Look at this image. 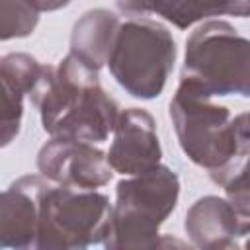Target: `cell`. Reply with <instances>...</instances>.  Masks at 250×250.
<instances>
[{"mask_svg":"<svg viewBox=\"0 0 250 250\" xmlns=\"http://www.w3.org/2000/svg\"><path fill=\"white\" fill-rule=\"evenodd\" d=\"M160 158L162 146L156 135L154 117L143 107H129L121 111L107 150L111 170L133 178L160 166Z\"/></svg>","mask_w":250,"mask_h":250,"instance_id":"obj_8","label":"cell"},{"mask_svg":"<svg viewBox=\"0 0 250 250\" xmlns=\"http://www.w3.org/2000/svg\"><path fill=\"white\" fill-rule=\"evenodd\" d=\"M39 23V12L25 0L0 2V39H20L33 33Z\"/></svg>","mask_w":250,"mask_h":250,"instance_id":"obj_15","label":"cell"},{"mask_svg":"<svg viewBox=\"0 0 250 250\" xmlns=\"http://www.w3.org/2000/svg\"><path fill=\"white\" fill-rule=\"evenodd\" d=\"M184 230L195 250H227L238 236V219L227 197L203 195L188 209Z\"/></svg>","mask_w":250,"mask_h":250,"instance_id":"obj_11","label":"cell"},{"mask_svg":"<svg viewBox=\"0 0 250 250\" xmlns=\"http://www.w3.org/2000/svg\"><path fill=\"white\" fill-rule=\"evenodd\" d=\"M176 55V41L168 27L143 14H131L119 25L107 68L129 96L154 100L166 86Z\"/></svg>","mask_w":250,"mask_h":250,"instance_id":"obj_3","label":"cell"},{"mask_svg":"<svg viewBox=\"0 0 250 250\" xmlns=\"http://www.w3.org/2000/svg\"><path fill=\"white\" fill-rule=\"evenodd\" d=\"M242 250H250V238L244 242V248H242Z\"/></svg>","mask_w":250,"mask_h":250,"instance_id":"obj_18","label":"cell"},{"mask_svg":"<svg viewBox=\"0 0 250 250\" xmlns=\"http://www.w3.org/2000/svg\"><path fill=\"white\" fill-rule=\"evenodd\" d=\"M117 8L125 14H156L166 21H172L180 29H188L197 21L213 16H238L250 18V2H117Z\"/></svg>","mask_w":250,"mask_h":250,"instance_id":"obj_13","label":"cell"},{"mask_svg":"<svg viewBox=\"0 0 250 250\" xmlns=\"http://www.w3.org/2000/svg\"><path fill=\"white\" fill-rule=\"evenodd\" d=\"M232 125H234L238 145L240 146H250V111L232 117Z\"/></svg>","mask_w":250,"mask_h":250,"instance_id":"obj_16","label":"cell"},{"mask_svg":"<svg viewBox=\"0 0 250 250\" xmlns=\"http://www.w3.org/2000/svg\"><path fill=\"white\" fill-rule=\"evenodd\" d=\"M227 250H240V248H238L236 244H232V246H230V248H227Z\"/></svg>","mask_w":250,"mask_h":250,"instance_id":"obj_19","label":"cell"},{"mask_svg":"<svg viewBox=\"0 0 250 250\" xmlns=\"http://www.w3.org/2000/svg\"><path fill=\"white\" fill-rule=\"evenodd\" d=\"M45 64L27 53H8L0 59L2 84V146H8L20 133L23 96L37 88Z\"/></svg>","mask_w":250,"mask_h":250,"instance_id":"obj_10","label":"cell"},{"mask_svg":"<svg viewBox=\"0 0 250 250\" xmlns=\"http://www.w3.org/2000/svg\"><path fill=\"white\" fill-rule=\"evenodd\" d=\"M29 98L51 139L104 143L121 115L117 102L102 88L100 72L90 70L70 53L57 66L45 64Z\"/></svg>","mask_w":250,"mask_h":250,"instance_id":"obj_1","label":"cell"},{"mask_svg":"<svg viewBox=\"0 0 250 250\" xmlns=\"http://www.w3.org/2000/svg\"><path fill=\"white\" fill-rule=\"evenodd\" d=\"M203 98H250V39L225 20H207L186 39L180 84Z\"/></svg>","mask_w":250,"mask_h":250,"instance_id":"obj_2","label":"cell"},{"mask_svg":"<svg viewBox=\"0 0 250 250\" xmlns=\"http://www.w3.org/2000/svg\"><path fill=\"white\" fill-rule=\"evenodd\" d=\"M43 176H21L0 197V246L4 250H27L39 223L41 195L47 188Z\"/></svg>","mask_w":250,"mask_h":250,"instance_id":"obj_9","label":"cell"},{"mask_svg":"<svg viewBox=\"0 0 250 250\" xmlns=\"http://www.w3.org/2000/svg\"><path fill=\"white\" fill-rule=\"evenodd\" d=\"M168 113L184 154L205 168L211 178L236 158L240 145L227 105L213 104L209 98L178 86Z\"/></svg>","mask_w":250,"mask_h":250,"instance_id":"obj_5","label":"cell"},{"mask_svg":"<svg viewBox=\"0 0 250 250\" xmlns=\"http://www.w3.org/2000/svg\"><path fill=\"white\" fill-rule=\"evenodd\" d=\"M39 174L59 186L82 191H96L109 184L113 170L107 162V152L92 143L72 139H51L37 154Z\"/></svg>","mask_w":250,"mask_h":250,"instance_id":"obj_6","label":"cell"},{"mask_svg":"<svg viewBox=\"0 0 250 250\" xmlns=\"http://www.w3.org/2000/svg\"><path fill=\"white\" fill-rule=\"evenodd\" d=\"M68 2H45V0H31V6L41 14V12H49V10H57V8H62L66 6Z\"/></svg>","mask_w":250,"mask_h":250,"instance_id":"obj_17","label":"cell"},{"mask_svg":"<svg viewBox=\"0 0 250 250\" xmlns=\"http://www.w3.org/2000/svg\"><path fill=\"white\" fill-rule=\"evenodd\" d=\"M113 205L98 191L47 186L37 232L27 250H88L105 240Z\"/></svg>","mask_w":250,"mask_h":250,"instance_id":"obj_4","label":"cell"},{"mask_svg":"<svg viewBox=\"0 0 250 250\" xmlns=\"http://www.w3.org/2000/svg\"><path fill=\"white\" fill-rule=\"evenodd\" d=\"M170 215L127 197H115L104 250H195L174 234H160Z\"/></svg>","mask_w":250,"mask_h":250,"instance_id":"obj_7","label":"cell"},{"mask_svg":"<svg viewBox=\"0 0 250 250\" xmlns=\"http://www.w3.org/2000/svg\"><path fill=\"white\" fill-rule=\"evenodd\" d=\"M121 20L117 14L105 8H94L84 12L72 25L70 55L84 66L100 72L107 64Z\"/></svg>","mask_w":250,"mask_h":250,"instance_id":"obj_12","label":"cell"},{"mask_svg":"<svg viewBox=\"0 0 250 250\" xmlns=\"http://www.w3.org/2000/svg\"><path fill=\"white\" fill-rule=\"evenodd\" d=\"M211 180L223 186L227 201L236 213L238 236L250 234V146H240L236 158Z\"/></svg>","mask_w":250,"mask_h":250,"instance_id":"obj_14","label":"cell"}]
</instances>
